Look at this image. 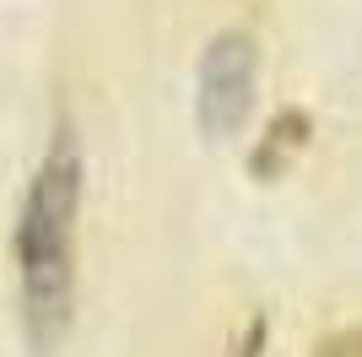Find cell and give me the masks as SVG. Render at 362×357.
Returning a JSON list of instances; mask_svg holds the SVG:
<instances>
[{
  "label": "cell",
  "instance_id": "3957f363",
  "mask_svg": "<svg viewBox=\"0 0 362 357\" xmlns=\"http://www.w3.org/2000/svg\"><path fill=\"white\" fill-rule=\"evenodd\" d=\"M314 357H362V325L330 330V336H325V341L314 346Z\"/></svg>",
  "mask_w": 362,
  "mask_h": 357
},
{
  "label": "cell",
  "instance_id": "7a4b0ae2",
  "mask_svg": "<svg viewBox=\"0 0 362 357\" xmlns=\"http://www.w3.org/2000/svg\"><path fill=\"white\" fill-rule=\"evenodd\" d=\"M255 98V38L243 28H227L211 38L200 60V92H195V119L206 135H233L249 114Z\"/></svg>",
  "mask_w": 362,
  "mask_h": 357
},
{
  "label": "cell",
  "instance_id": "6da1fadb",
  "mask_svg": "<svg viewBox=\"0 0 362 357\" xmlns=\"http://www.w3.org/2000/svg\"><path fill=\"white\" fill-rule=\"evenodd\" d=\"M76 206H81V147L60 130L28 184L16 217V276H22V330L38 352L65 336L76 298Z\"/></svg>",
  "mask_w": 362,
  "mask_h": 357
}]
</instances>
